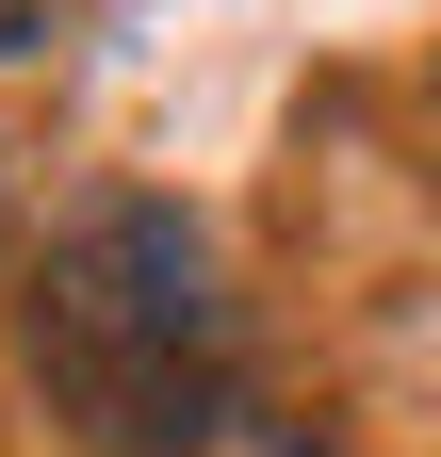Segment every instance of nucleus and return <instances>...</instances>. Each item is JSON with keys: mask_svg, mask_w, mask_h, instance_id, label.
Here are the masks:
<instances>
[{"mask_svg": "<svg viewBox=\"0 0 441 457\" xmlns=\"http://www.w3.org/2000/svg\"><path fill=\"white\" fill-rule=\"evenodd\" d=\"M33 409L82 457H229L245 441V311L180 196H82L17 262Z\"/></svg>", "mask_w": 441, "mask_h": 457, "instance_id": "f257e3e1", "label": "nucleus"}, {"mask_svg": "<svg viewBox=\"0 0 441 457\" xmlns=\"http://www.w3.org/2000/svg\"><path fill=\"white\" fill-rule=\"evenodd\" d=\"M82 17H98V0H0V66H49Z\"/></svg>", "mask_w": 441, "mask_h": 457, "instance_id": "f03ea898", "label": "nucleus"}, {"mask_svg": "<svg viewBox=\"0 0 441 457\" xmlns=\"http://www.w3.org/2000/svg\"><path fill=\"white\" fill-rule=\"evenodd\" d=\"M229 457H344V441H262V425H245V441H229Z\"/></svg>", "mask_w": 441, "mask_h": 457, "instance_id": "7ed1b4c3", "label": "nucleus"}, {"mask_svg": "<svg viewBox=\"0 0 441 457\" xmlns=\"http://www.w3.org/2000/svg\"><path fill=\"white\" fill-rule=\"evenodd\" d=\"M0 295H17V180H0Z\"/></svg>", "mask_w": 441, "mask_h": 457, "instance_id": "20e7f679", "label": "nucleus"}]
</instances>
